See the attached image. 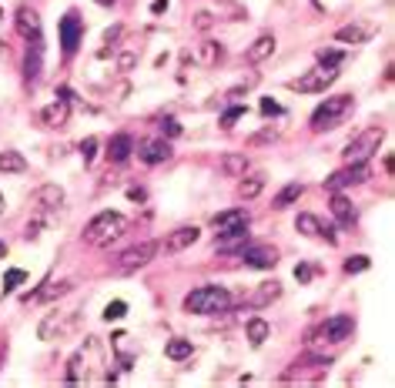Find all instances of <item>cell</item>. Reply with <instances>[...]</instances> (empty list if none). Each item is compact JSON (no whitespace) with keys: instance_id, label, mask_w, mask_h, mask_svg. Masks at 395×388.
Wrapping results in <instances>:
<instances>
[{"instance_id":"cell-48","label":"cell","mask_w":395,"mask_h":388,"mask_svg":"<svg viewBox=\"0 0 395 388\" xmlns=\"http://www.w3.org/2000/svg\"><path fill=\"white\" fill-rule=\"evenodd\" d=\"M195 27L198 30H208V27H212V14H198L195 17Z\"/></svg>"},{"instance_id":"cell-22","label":"cell","mask_w":395,"mask_h":388,"mask_svg":"<svg viewBox=\"0 0 395 388\" xmlns=\"http://www.w3.org/2000/svg\"><path fill=\"white\" fill-rule=\"evenodd\" d=\"M272 54H275V37L272 34H261L258 41L244 50V60H248V64H261V60H268Z\"/></svg>"},{"instance_id":"cell-45","label":"cell","mask_w":395,"mask_h":388,"mask_svg":"<svg viewBox=\"0 0 395 388\" xmlns=\"http://www.w3.org/2000/svg\"><path fill=\"white\" fill-rule=\"evenodd\" d=\"M121 34H124L121 24H118V27H111V30L104 34V47H114V44H118V37H121Z\"/></svg>"},{"instance_id":"cell-2","label":"cell","mask_w":395,"mask_h":388,"mask_svg":"<svg viewBox=\"0 0 395 388\" xmlns=\"http://www.w3.org/2000/svg\"><path fill=\"white\" fill-rule=\"evenodd\" d=\"M124 228H127V218H124V214H118V211H101V214H94L91 221H88V228H84V244L104 248V244L121 238Z\"/></svg>"},{"instance_id":"cell-53","label":"cell","mask_w":395,"mask_h":388,"mask_svg":"<svg viewBox=\"0 0 395 388\" xmlns=\"http://www.w3.org/2000/svg\"><path fill=\"white\" fill-rule=\"evenodd\" d=\"M0 54H7V44H4V41H0Z\"/></svg>"},{"instance_id":"cell-33","label":"cell","mask_w":395,"mask_h":388,"mask_svg":"<svg viewBox=\"0 0 395 388\" xmlns=\"http://www.w3.org/2000/svg\"><path fill=\"white\" fill-rule=\"evenodd\" d=\"M261 191H265V178H261V174H251V178H244L242 188H238L242 201H251V198H258Z\"/></svg>"},{"instance_id":"cell-1","label":"cell","mask_w":395,"mask_h":388,"mask_svg":"<svg viewBox=\"0 0 395 388\" xmlns=\"http://www.w3.org/2000/svg\"><path fill=\"white\" fill-rule=\"evenodd\" d=\"M181 308L188 314H218L225 308H231V291L225 284H201V288L184 295Z\"/></svg>"},{"instance_id":"cell-23","label":"cell","mask_w":395,"mask_h":388,"mask_svg":"<svg viewBox=\"0 0 395 388\" xmlns=\"http://www.w3.org/2000/svg\"><path fill=\"white\" fill-rule=\"evenodd\" d=\"M71 288H74V282H71V278H64V282H47L41 291L27 295V301H54V298H64Z\"/></svg>"},{"instance_id":"cell-15","label":"cell","mask_w":395,"mask_h":388,"mask_svg":"<svg viewBox=\"0 0 395 388\" xmlns=\"http://www.w3.org/2000/svg\"><path fill=\"white\" fill-rule=\"evenodd\" d=\"M375 24H345V27L335 30V41L338 44H349V47H359L365 44V41H372L375 37Z\"/></svg>"},{"instance_id":"cell-7","label":"cell","mask_w":395,"mask_h":388,"mask_svg":"<svg viewBox=\"0 0 395 388\" xmlns=\"http://www.w3.org/2000/svg\"><path fill=\"white\" fill-rule=\"evenodd\" d=\"M335 81H338V71H335V67H315V71H308V74L289 81V90H298V94H319V90L332 88Z\"/></svg>"},{"instance_id":"cell-4","label":"cell","mask_w":395,"mask_h":388,"mask_svg":"<svg viewBox=\"0 0 395 388\" xmlns=\"http://www.w3.org/2000/svg\"><path fill=\"white\" fill-rule=\"evenodd\" d=\"M382 141H385V131H382V127H368V131H362V134L355 137V141H349L345 151H342L345 165H365L372 154H379Z\"/></svg>"},{"instance_id":"cell-50","label":"cell","mask_w":395,"mask_h":388,"mask_svg":"<svg viewBox=\"0 0 395 388\" xmlns=\"http://www.w3.org/2000/svg\"><path fill=\"white\" fill-rule=\"evenodd\" d=\"M127 198H131V201H144V191H141V188H131V191H127Z\"/></svg>"},{"instance_id":"cell-16","label":"cell","mask_w":395,"mask_h":388,"mask_svg":"<svg viewBox=\"0 0 395 388\" xmlns=\"http://www.w3.org/2000/svg\"><path fill=\"white\" fill-rule=\"evenodd\" d=\"M17 34H20L24 41L41 37V17H37L34 7H20V11H17Z\"/></svg>"},{"instance_id":"cell-29","label":"cell","mask_w":395,"mask_h":388,"mask_svg":"<svg viewBox=\"0 0 395 388\" xmlns=\"http://www.w3.org/2000/svg\"><path fill=\"white\" fill-rule=\"evenodd\" d=\"M278 295H282V284H278V282H265V284H258V291L251 295V305H255V308H265V305L278 301Z\"/></svg>"},{"instance_id":"cell-31","label":"cell","mask_w":395,"mask_h":388,"mask_svg":"<svg viewBox=\"0 0 395 388\" xmlns=\"http://www.w3.org/2000/svg\"><path fill=\"white\" fill-rule=\"evenodd\" d=\"M221 171L231 174V178H244V171H248V158H244V154H225V158H221Z\"/></svg>"},{"instance_id":"cell-36","label":"cell","mask_w":395,"mask_h":388,"mask_svg":"<svg viewBox=\"0 0 395 388\" xmlns=\"http://www.w3.org/2000/svg\"><path fill=\"white\" fill-rule=\"evenodd\" d=\"M124 314H127V301H111L104 308V321H121Z\"/></svg>"},{"instance_id":"cell-25","label":"cell","mask_w":395,"mask_h":388,"mask_svg":"<svg viewBox=\"0 0 395 388\" xmlns=\"http://www.w3.org/2000/svg\"><path fill=\"white\" fill-rule=\"evenodd\" d=\"M302 194H305V184H302V181H289V184H285V188H282V191L275 194L272 208H275V211H282V208H291V205H295V201H298V198H302Z\"/></svg>"},{"instance_id":"cell-40","label":"cell","mask_w":395,"mask_h":388,"mask_svg":"<svg viewBox=\"0 0 395 388\" xmlns=\"http://www.w3.org/2000/svg\"><path fill=\"white\" fill-rule=\"evenodd\" d=\"M238 118H244V104H231L228 111H225V118H221V127H231Z\"/></svg>"},{"instance_id":"cell-49","label":"cell","mask_w":395,"mask_h":388,"mask_svg":"<svg viewBox=\"0 0 395 388\" xmlns=\"http://www.w3.org/2000/svg\"><path fill=\"white\" fill-rule=\"evenodd\" d=\"M167 11V0H154L151 4V14H165Z\"/></svg>"},{"instance_id":"cell-9","label":"cell","mask_w":395,"mask_h":388,"mask_svg":"<svg viewBox=\"0 0 395 388\" xmlns=\"http://www.w3.org/2000/svg\"><path fill=\"white\" fill-rule=\"evenodd\" d=\"M77 321V312H54V314H44V321L37 325V338L41 342H57L61 335H67V331L74 328Z\"/></svg>"},{"instance_id":"cell-43","label":"cell","mask_w":395,"mask_h":388,"mask_svg":"<svg viewBox=\"0 0 395 388\" xmlns=\"http://www.w3.org/2000/svg\"><path fill=\"white\" fill-rule=\"evenodd\" d=\"M161 134H167V137H181V124L174 118H165L161 120Z\"/></svg>"},{"instance_id":"cell-38","label":"cell","mask_w":395,"mask_h":388,"mask_svg":"<svg viewBox=\"0 0 395 388\" xmlns=\"http://www.w3.org/2000/svg\"><path fill=\"white\" fill-rule=\"evenodd\" d=\"M368 265H372V261H368L365 254H352L349 261H345V275H359V271H368Z\"/></svg>"},{"instance_id":"cell-52","label":"cell","mask_w":395,"mask_h":388,"mask_svg":"<svg viewBox=\"0 0 395 388\" xmlns=\"http://www.w3.org/2000/svg\"><path fill=\"white\" fill-rule=\"evenodd\" d=\"M4 254H7V244H4V241H0V258H4Z\"/></svg>"},{"instance_id":"cell-54","label":"cell","mask_w":395,"mask_h":388,"mask_svg":"<svg viewBox=\"0 0 395 388\" xmlns=\"http://www.w3.org/2000/svg\"><path fill=\"white\" fill-rule=\"evenodd\" d=\"M4 208H7V205H4V194H0V211H4Z\"/></svg>"},{"instance_id":"cell-41","label":"cell","mask_w":395,"mask_h":388,"mask_svg":"<svg viewBox=\"0 0 395 388\" xmlns=\"http://www.w3.org/2000/svg\"><path fill=\"white\" fill-rule=\"evenodd\" d=\"M94 154H97V141H94V137H84V144H81V158H84V165H91Z\"/></svg>"},{"instance_id":"cell-44","label":"cell","mask_w":395,"mask_h":388,"mask_svg":"<svg viewBox=\"0 0 395 388\" xmlns=\"http://www.w3.org/2000/svg\"><path fill=\"white\" fill-rule=\"evenodd\" d=\"M261 114H265V118H278V114H282V104H275L272 97H265V101H261Z\"/></svg>"},{"instance_id":"cell-27","label":"cell","mask_w":395,"mask_h":388,"mask_svg":"<svg viewBox=\"0 0 395 388\" xmlns=\"http://www.w3.org/2000/svg\"><path fill=\"white\" fill-rule=\"evenodd\" d=\"M244 331H248V342L255 345V348H261V345L268 342V335H272V325L265 321V318H248V325H244Z\"/></svg>"},{"instance_id":"cell-6","label":"cell","mask_w":395,"mask_h":388,"mask_svg":"<svg viewBox=\"0 0 395 388\" xmlns=\"http://www.w3.org/2000/svg\"><path fill=\"white\" fill-rule=\"evenodd\" d=\"M352 331H355V318H352V314H332V318H325V325L315 331V342L319 345H342V342H349Z\"/></svg>"},{"instance_id":"cell-34","label":"cell","mask_w":395,"mask_h":388,"mask_svg":"<svg viewBox=\"0 0 395 388\" xmlns=\"http://www.w3.org/2000/svg\"><path fill=\"white\" fill-rule=\"evenodd\" d=\"M295 228H298L302 235H308V238H321V221L315 218V214H298Z\"/></svg>"},{"instance_id":"cell-12","label":"cell","mask_w":395,"mask_h":388,"mask_svg":"<svg viewBox=\"0 0 395 388\" xmlns=\"http://www.w3.org/2000/svg\"><path fill=\"white\" fill-rule=\"evenodd\" d=\"M242 261L248 268H258V271H268L278 265V251L272 244H244L242 248Z\"/></svg>"},{"instance_id":"cell-19","label":"cell","mask_w":395,"mask_h":388,"mask_svg":"<svg viewBox=\"0 0 395 388\" xmlns=\"http://www.w3.org/2000/svg\"><path fill=\"white\" fill-rule=\"evenodd\" d=\"M67 118H71V104H67V101H54V104H47L44 111H41V124H44V127H64Z\"/></svg>"},{"instance_id":"cell-32","label":"cell","mask_w":395,"mask_h":388,"mask_svg":"<svg viewBox=\"0 0 395 388\" xmlns=\"http://www.w3.org/2000/svg\"><path fill=\"white\" fill-rule=\"evenodd\" d=\"M191 352H195V345L191 342H184V338H171V342L165 345V355L171 361H184V359H191Z\"/></svg>"},{"instance_id":"cell-3","label":"cell","mask_w":395,"mask_h":388,"mask_svg":"<svg viewBox=\"0 0 395 388\" xmlns=\"http://www.w3.org/2000/svg\"><path fill=\"white\" fill-rule=\"evenodd\" d=\"M352 111H355V97L352 94H335V97H328L325 104L312 111V131H335Z\"/></svg>"},{"instance_id":"cell-8","label":"cell","mask_w":395,"mask_h":388,"mask_svg":"<svg viewBox=\"0 0 395 388\" xmlns=\"http://www.w3.org/2000/svg\"><path fill=\"white\" fill-rule=\"evenodd\" d=\"M365 181H372L368 161H365V165H345L342 171L328 174V178H325V188H328V191H345V188H355V184H365Z\"/></svg>"},{"instance_id":"cell-13","label":"cell","mask_w":395,"mask_h":388,"mask_svg":"<svg viewBox=\"0 0 395 388\" xmlns=\"http://www.w3.org/2000/svg\"><path fill=\"white\" fill-rule=\"evenodd\" d=\"M41 71H44V41L34 37V41H27V54H24V81L34 84Z\"/></svg>"},{"instance_id":"cell-10","label":"cell","mask_w":395,"mask_h":388,"mask_svg":"<svg viewBox=\"0 0 395 388\" xmlns=\"http://www.w3.org/2000/svg\"><path fill=\"white\" fill-rule=\"evenodd\" d=\"M198 238H201L198 224H181V228H174V231H171L165 241H158V251L178 254V251H184V248H191Z\"/></svg>"},{"instance_id":"cell-42","label":"cell","mask_w":395,"mask_h":388,"mask_svg":"<svg viewBox=\"0 0 395 388\" xmlns=\"http://www.w3.org/2000/svg\"><path fill=\"white\" fill-rule=\"evenodd\" d=\"M275 137H278V131H275V127H265V131H258V134H251L248 144H255V148H258V144H268V141H275Z\"/></svg>"},{"instance_id":"cell-21","label":"cell","mask_w":395,"mask_h":388,"mask_svg":"<svg viewBox=\"0 0 395 388\" xmlns=\"http://www.w3.org/2000/svg\"><path fill=\"white\" fill-rule=\"evenodd\" d=\"M64 198H67V194H64L61 184H41V188L34 191V201H37L41 208H61Z\"/></svg>"},{"instance_id":"cell-14","label":"cell","mask_w":395,"mask_h":388,"mask_svg":"<svg viewBox=\"0 0 395 388\" xmlns=\"http://www.w3.org/2000/svg\"><path fill=\"white\" fill-rule=\"evenodd\" d=\"M137 158H141L144 165H165V161H171V144H167L165 137L141 141V144H137Z\"/></svg>"},{"instance_id":"cell-24","label":"cell","mask_w":395,"mask_h":388,"mask_svg":"<svg viewBox=\"0 0 395 388\" xmlns=\"http://www.w3.org/2000/svg\"><path fill=\"white\" fill-rule=\"evenodd\" d=\"M221 54H225V50H221V44H218V41H205V44L195 47L191 60H195V64H201V67H214V64L221 60Z\"/></svg>"},{"instance_id":"cell-5","label":"cell","mask_w":395,"mask_h":388,"mask_svg":"<svg viewBox=\"0 0 395 388\" xmlns=\"http://www.w3.org/2000/svg\"><path fill=\"white\" fill-rule=\"evenodd\" d=\"M154 258H158V241H141L118 258V275H134V271L148 268Z\"/></svg>"},{"instance_id":"cell-46","label":"cell","mask_w":395,"mask_h":388,"mask_svg":"<svg viewBox=\"0 0 395 388\" xmlns=\"http://www.w3.org/2000/svg\"><path fill=\"white\" fill-rule=\"evenodd\" d=\"M312 275H315V268H312V265H298V268H295V278H298V282H308Z\"/></svg>"},{"instance_id":"cell-35","label":"cell","mask_w":395,"mask_h":388,"mask_svg":"<svg viewBox=\"0 0 395 388\" xmlns=\"http://www.w3.org/2000/svg\"><path fill=\"white\" fill-rule=\"evenodd\" d=\"M27 282V271H20V268H7V275H4V295H11L17 284H24Z\"/></svg>"},{"instance_id":"cell-18","label":"cell","mask_w":395,"mask_h":388,"mask_svg":"<svg viewBox=\"0 0 395 388\" xmlns=\"http://www.w3.org/2000/svg\"><path fill=\"white\" fill-rule=\"evenodd\" d=\"M332 218L338 224H345V228H349V224H355V218H359L355 205H352V201L342 191H332Z\"/></svg>"},{"instance_id":"cell-30","label":"cell","mask_w":395,"mask_h":388,"mask_svg":"<svg viewBox=\"0 0 395 388\" xmlns=\"http://www.w3.org/2000/svg\"><path fill=\"white\" fill-rule=\"evenodd\" d=\"M71 385H77V382H84L88 378V361H84V352H74L71 355V361H67V375H64Z\"/></svg>"},{"instance_id":"cell-11","label":"cell","mask_w":395,"mask_h":388,"mask_svg":"<svg viewBox=\"0 0 395 388\" xmlns=\"http://www.w3.org/2000/svg\"><path fill=\"white\" fill-rule=\"evenodd\" d=\"M81 37H84V20H81V14L77 11H67L61 20V47L64 54L71 57L77 47H81Z\"/></svg>"},{"instance_id":"cell-28","label":"cell","mask_w":395,"mask_h":388,"mask_svg":"<svg viewBox=\"0 0 395 388\" xmlns=\"http://www.w3.org/2000/svg\"><path fill=\"white\" fill-rule=\"evenodd\" d=\"M27 171V158L20 151H4L0 154V174H24Z\"/></svg>"},{"instance_id":"cell-51","label":"cell","mask_w":395,"mask_h":388,"mask_svg":"<svg viewBox=\"0 0 395 388\" xmlns=\"http://www.w3.org/2000/svg\"><path fill=\"white\" fill-rule=\"evenodd\" d=\"M94 4H101V7H111V4H118V0H94Z\"/></svg>"},{"instance_id":"cell-47","label":"cell","mask_w":395,"mask_h":388,"mask_svg":"<svg viewBox=\"0 0 395 388\" xmlns=\"http://www.w3.org/2000/svg\"><path fill=\"white\" fill-rule=\"evenodd\" d=\"M134 60H137L134 50H124V54H121V71H131V67H134Z\"/></svg>"},{"instance_id":"cell-39","label":"cell","mask_w":395,"mask_h":388,"mask_svg":"<svg viewBox=\"0 0 395 388\" xmlns=\"http://www.w3.org/2000/svg\"><path fill=\"white\" fill-rule=\"evenodd\" d=\"M255 84H258V74H251L248 81H244V84H238L235 90H228V101H238V97H242V94H248V90L255 88Z\"/></svg>"},{"instance_id":"cell-20","label":"cell","mask_w":395,"mask_h":388,"mask_svg":"<svg viewBox=\"0 0 395 388\" xmlns=\"http://www.w3.org/2000/svg\"><path fill=\"white\" fill-rule=\"evenodd\" d=\"M131 154H134V141H131L127 134H114L111 141H107V158H111L114 165H124Z\"/></svg>"},{"instance_id":"cell-26","label":"cell","mask_w":395,"mask_h":388,"mask_svg":"<svg viewBox=\"0 0 395 388\" xmlns=\"http://www.w3.org/2000/svg\"><path fill=\"white\" fill-rule=\"evenodd\" d=\"M248 244V228H235V231H225V235H218L214 241V248L218 251H238Z\"/></svg>"},{"instance_id":"cell-17","label":"cell","mask_w":395,"mask_h":388,"mask_svg":"<svg viewBox=\"0 0 395 388\" xmlns=\"http://www.w3.org/2000/svg\"><path fill=\"white\" fill-rule=\"evenodd\" d=\"M212 224H214V231H218V235L235 231V228H248V211H244V208H231V211H225V214H214Z\"/></svg>"},{"instance_id":"cell-37","label":"cell","mask_w":395,"mask_h":388,"mask_svg":"<svg viewBox=\"0 0 395 388\" xmlns=\"http://www.w3.org/2000/svg\"><path fill=\"white\" fill-rule=\"evenodd\" d=\"M345 60V50H319V64L321 67H338Z\"/></svg>"}]
</instances>
